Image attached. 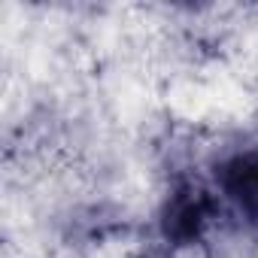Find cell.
Returning <instances> with one entry per match:
<instances>
[{"label":"cell","instance_id":"1","mask_svg":"<svg viewBox=\"0 0 258 258\" xmlns=\"http://www.w3.org/2000/svg\"><path fill=\"white\" fill-rule=\"evenodd\" d=\"M210 219H213V198L201 185L182 182L167 195L161 207V234L173 246H188L201 240Z\"/></svg>","mask_w":258,"mask_h":258}]
</instances>
